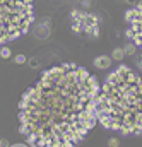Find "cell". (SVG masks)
Here are the masks:
<instances>
[{
  "mask_svg": "<svg viewBox=\"0 0 142 147\" xmlns=\"http://www.w3.org/2000/svg\"><path fill=\"white\" fill-rule=\"evenodd\" d=\"M29 63H31V67H38V65H39V62H38V58H33V60H31Z\"/></svg>",
  "mask_w": 142,
  "mask_h": 147,
  "instance_id": "12",
  "label": "cell"
},
{
  "mask_svg": "<svg viewBox=\"0 0 142 147\" xmlns=\"http://www.w3.org/2000/svg\"><path fill=\"white\" fill-rule=\"evenodd\" d=\"M33 21V0H0V48L26 34Z\"/></svg>",
  "mask_w": 142,
  "mask_h": 147,
  "instance_id": "3",
  "label": "cell"
},
{
  "mask_svg": "<svg viewBox=\"0 0 142 147\" xmlns=\"http://www.w3.org/2000/svg\"><path fill=\"white\" fill-rule=\"evenodd\" d=\"M134 51H135V46H134V43H130V45L125 48V55H132Z\"/></svg>",
  "mask_w": 142,
  "mask_h": 147,
  "instance_id": "10",
  "label": "cell"
},
{
  "mask_svg": "<svg viewBox=\"0 0 142 147\" xmlns=\"http://www.w3.org/2000/svg\"><path fill=\"white\" fill-rule=\"evenodd\" d=\"M94 65H96L98 69H108V67L111 65V58L106 57V55H101V57H98V58L94 60Z\"/></svg>",
  "mask_w": 142,
  "mask_h": 147,
  "instance_id": "7",
  "label": "cell"
},
{
  "mask_svg": "<svg viewBox=\"0 0 142 147\" xmlns=\"http://www.w3.org/2000/svg\"><path fill=\"white\" fill-rule=\"evenodd\" d=\"M99 89L75 63L48 69L21 98V134L36 147H75L98 121Z\"/></svg>",
  "mask_w": 142,
  "mask_h": 147,
  "instance_id": "1",
  "label": "cell"
},
{
  "mask_svg": "<svg viewBox=\"0 0 142 147\" xmlns=\"http://www.w3.org/2000/svg\"><path fill=\"white\" fill-rule=\"evenodd\" d=\"M0 55H2V58H9V57L12 55V51H10L9 46H2V48H0Z\"/></svg>",
  "mask_w": 142,
  "mask_h": 147,
  "instance_id": "9",
  "label": "cell"
},
{
  "mask_svg": "<svg viewBox=\"0 0 142 147\" xmlns=\"http://www.w3.org/2000/svg\"><path fill=\"white\" fill-rule=\"evenodd\" d=\"M14 60H16V63H19V65L26 63V57H24V55H17V57H16Z\"/></svg>",
  "mask_w": 142,
  "mask_h": 147,
  "instance_id": "11",
  "label": "cell"
},
{
  "mask_svg": "<svg viewBox=\"0 0 142 147\" xmlns=\"http://www.w3.org/2000/svg\"><path fill=\"white\" fill-rule=\"evenodd\" d=\"M9 147H31V146H28V144H14V146H9Z\"/></svg>",
  "mask_w": 142,
  "mask_h": 147,
  "instance_id": "13",
  "label": "cell"
},
{
  "mask_svg": "<svg viewBox=\"0 0 142 147\" xmlns=\"http://www.w3.org/2000/svg\"><path fill=\"white\" fill-rule=\"evenodd\" d=\"M125 21L128 22L127 36L130 38L137 46H142V2H139L134 9L127 10Z\"/></svg>",
  "mask_w": 142,
  "mask_h": 147,
  "instance_id": "5",
  "label": "cell"
},
{
  "mask_svg": "<svg viewBox=\"0 0 142 147\" xmlns=\"http://www.w3.org/2000/svg\"><path fill=\"white\" fill-rule=\"evenodd\" d=\"M98 121L125 135L142 134V75L120 65L106 77L98 96Z\"/></svg>",
  "mask_w": 142,
  "mask_h": 147,
  "instance_id": "2",
  "label": "cell"
},
{
  "mask_svg": "<svg viewBox=\"0 0 142 147\" xmlns=\"http://www.w3.org/2000/svg\"><path fill=\"white\" fill-rule=\"evenodd\" d=\"M36 38H46L48 34H50V22L48 21H45V22H41V24H38L36 26V31H34Z\"/></svg>",
  "mask_w": 142,
  "mask_h": 147,
  "instance_id": "6",
  "label": "cell"
},
{
  "mask_svg": "<svg viewBox=\"0 0 142 147\" xmlns=\"http://www.w3.org/2000/svg\"><path fill=\"white\" fill-rule=\"evenodd\" d=\"M111 57H113L115 60H122V58L125 57V50H123V48H115L113 53H111Z\"/></svg>",
  "mask_w": 142,
  "mask_h": 147,
  "instance_id": "8",
  "label": "cell"
},
{
  "mask_svg": "<svg viewBox=\"0 0 142 147\" xmlns=\"http://www.w3.org/2000/svg\"><path fill=\"white\" fill-rule=\"evenodd\" d=\"M72 29L74 33H84L89 36L96 38L99 36V26H98V17L94 14L80 12V10H72Z\"/></svg>",
  "mask_w": 142,
  "mask_h": 147,
  "instance_id": "4",
  "label": "cell"
}]
</instances>
